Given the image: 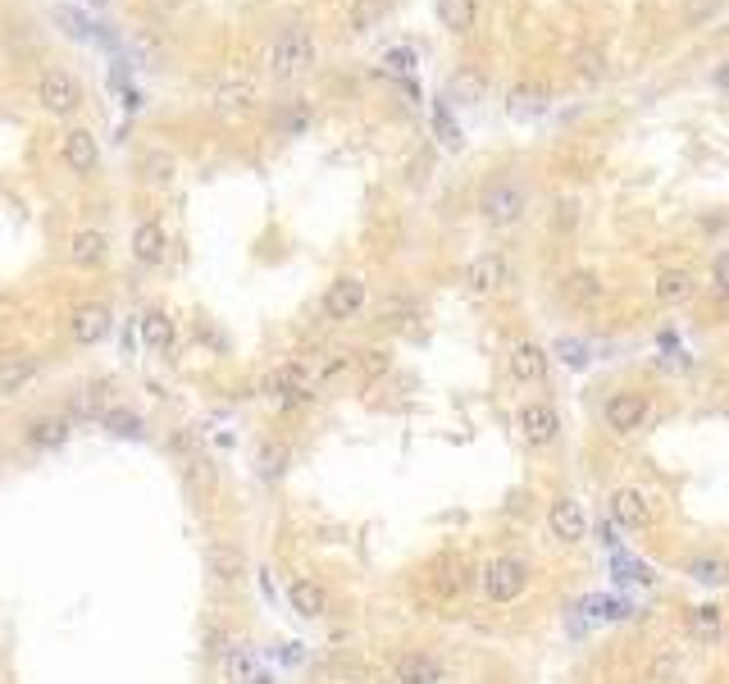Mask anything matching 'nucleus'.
Segmentation results:
<instances>
[{"label":"nucleus","mask_w":729,"mask_h":684,"mask_svg":"<svg viewBox=\"0 0 729 684\" xmlns=\"http://www.w3.org/2000/svg\"><path fill=\"white\" fill-rule=\"evenodd\" d=\"M315 64V32L306 23H288V28L274 32V42L265 51V69L278 83H297L301 73H310Z\"/></svg>","instance_id":"obj_1"},{"label":"nucleus","mask_w":729,"mask_h":684,"mask_svg":"<svg viewBox=\"0 0 729 684\" xmlns=\"http://www.w3.org/2000/svg\"><path fill=\"white\" fill-rule=\"evenodd\" d=\"M529 580H534V566H529L520 552H502V557H493L479 570L483 593H488V602H497V607L520 602L524 593H529Z\"/></svg>","instance_id":"obj_2"},{"label":"nucleus","mask_w":729,"mask_h":684,"mask_svg":"<svg viewBox=\"0 0 729 684\" xmlns=\"http://www.w3.org/2000/svg\"><path fill=\"white\" fill-rule=\"evenodd\" d=\"M524 210H529V192H524V183H515V178H493V183L479 192L483 224L511 228V224H520L524 219Z\"/></svg>","instance_id":"obj_3"},{"label":"nucleus","mask_w":729,"mask_h":684,"mask_svg":"<svg viewBox=\"0 0 729 684\" xmlns=\"http://www.w3.org/2000/svg\"><path fill=\"white\" fill-rule=\"evenodd\" d=\"M647 415H652V402L634 388H616V393H606L602 402V429L616 438H629L647 425Z\"/></svg>","instance_id":"obj_4"},{"label":"nucleus","mask_w":729,"mask_h":684,"mask_svg":"<svg viewBox=\"0 0 729 684\" xmlns=\"http://www.w3.org/2000/svg\"><path fill=\"white\" fill-rule=\"evenodd\" d=\"M37 105H42L46 114L69 119V114L83 105V83H78V73L64 69V64H51V69L37 78Z\"/></svg>","instance_id":"obj_5"},{"label":"nucleus","mask_w":729,"mask_h":684,"mask_svg":"<svg viewBox=\"0 0 729 684\" xmlns=\"http://www.w3.org/2000/svg\"><path fill=\"white\" fill-rule=\"evenodd\" d=\"M515 429H520V438L534 452H547V447L561 438V411H556L552 402H524L520 411H515Z\"/></svg>","instance_id":"obj_6"},{"label":"nucleus","mask_w":729,"mask_h":684,"mask_svg":"<svg viewBox=\"0 0 729 684\" xmlns=\"http://www.w3.org/2000/svg\"><path fill=\"white\" fill-rule=\"evenodd\" d=\"M547 534H552L561 548H579V543L588 539V511L575 493L552 498V507H547Z\"/></svg>","instance_id":"obj_7"},{"label":"nucleus","mask_w":729,"mask_h":684,"mask_svg":"<svg viewBox=\"0 0 729 684\" xmlns=\"http://www.w3.org/2000/svg\"><path fill=\"white\" fill-rule=\"evenodd\" d=\"M547 370H552V356H547L543 342H534V338L511 342V352H506V374H511L520 388H538L547 379Z\"/></svg>","instance_id":"obj_8"},{"label":"nucleus","mask_w":729,"mask_h":684,"mask_svg":"<svg viewBox=\"0 0 729 684\" xmlns=\"http://www.w3.org/2000/svg\"><path fill=\"white\" fill-rule=\"evenodd\" d=\"M606 511H611V520H616L620 529H629V534L652 529V502H647V493L634 484L611 488V493H606Z\"/></svg>","instance_id":"obj_9"},{"label":"nucleus","mask_w":729,"mask_h":684,"mask_svg":"<svg viewBox=\"0 0 729 684\" xmlns=\"http://www.w3.org/2000/svg\"><path fill=\"white\" fill-rule=\"evenodd\" d=\"M365 279L360 274H338V279L329 283V292H324V320L329 324H347L356 320L360 311H365Z\"/></svg>","instance_id":"obj_10"},{"label":"nucleus","mask_w":729,"mask_h":684,"mask_svg":"<svg viewBox=\"0 0 729 684\" xmlns=\"http://www.w3.org/2000/svg\"><path fill=\"white\" fill-rule=\"evenodd\" d=\"M506 283H511V265H506V256H497V251H483V256H474L470 265H465V288H470L474 297H497Z\"/></svg>","instance_id":"obj_11"},{"label":"nucleus","mask_w":729,"mask_h":684,"mask_svg":"<svg viewBox=\"0 0 729 684\" xmlns=\"http://www.w3.org/2000/svg\"><path fill=\"white\" fill-rule=\"evenodd\" d=\"M110 329H114V311L105 301H83V306L69 315V333L78 347H96L101 338H110Z\"/></svg>","instance_id":"obj_12"},{"label":"nucleus","mask_w":729,"mask_h":684,"mask_svg":"<svg viewBox=\"0 0 729 684\" xmlns=\"http://www.w3.org/2000/svg\"><path fill=\"white\" fill-rule=\"evenodd\" d=\"M60 156H64V165H69V174H78V178L96 174V165H101V146H96V133H87V128H73V133H64Z\"/></svg>","instance_id":"obj_13"},{"label":"nucleus","mask_w":729,"mask_h":684,"mask_svg":"<svg viewBox=\"0 0 729 684\" xmlns=\"http://www.w3.org/2000/svg\"><path fill=\"white\" fill-rule=\"evenodd\" d=\"M265 393L274 397V402H283V406H297V402H306L310 397V370L301 361H288L283 370H274L269 374V384H265Z\"/></svg>","instance_id":"obj_14"},{"label":"nucleus","mask_w":729,"mask_h":684,"mask_svg":"<svg viewBox=\"0 0 729 684\" xmlns=\"http://www.w3.org/2000/svg\"><path fill=\"white\" fill-rule=\"evenodd\" d=\"M69 415H37V420H28V429H23V447L28 452H55V447L69 443Z\"/></svg>","instance_id":"obj_15"},{"label":"nucleus","mask_w":729,"mask_h":684,"mask_svg":"<svg viewBox=\"0 0 729 684\" xmlns=\"http://www.w3.org/2000/svg\"><path fill=\"white\" fill-rule=\"evenodd\" d=\"M169 256V233L160 219H142V224L133 228V260L137 265H146V270H155V265H165Z\"/></svg>","instance_id":"obj_16"},{"label":"nucleus","mask_w":729,"mask_h":684,"mask_svg":"<svg viewBox=\"0 0 729 684\" xmlns=\"http://www.w3.org/2000/svg\"><path fill=\"white\" fill-rule=\"evenodd\" d=\"M37 370H42V361L32 352H5L0 356V397H19L37 379Z\"/></svg>","instance_id":"obj_17"},{"label":"nucleus","mask_w":729,"mask_h":684,"mask_svg":"<svg viewBox=\"0 0 729 684\" xmlns=\"http://www.w3.org/2000/svg\"><path fill=\"white\" fill-rule=\"evenodd\" d=\"M206 570L219 584H237L242 575H247V552L237 548V543H228V539H215L206 548Z\"/></svg>","instance_id":"obj_18"},{"label":"nucleus","mask_w":729,"mask_h":684,"mask_svg":"<svg viewBox=\"0 0 729 684\" xmlns=\"http://www.w3.org/2000/svg\"><path fill=\"white\" fill-rule=\"evenodd\" d=\"M105 260H110V233H101V228H83V233H73L69 265H78V270H101Z\"/></svg>","instance_id":"obj_19"},{"label":"nucleus","mask_w":729,"mask_h":684,"mask_svg":"<svg viewBox=\"0 0 729 684\" xmlns=\"http://www.w3.org/2000/svg\"><path fill=\"white\" fill-rule=\"evenodd\" d=\"M652 297L657 306H684V301L698 297V274L693 270H661L652 283Z\"/></svg>","instance_id":"obj_20"},{"label":"nucleus","mask_w":729,"mask_h":684,"mask_svg":"<svg viewBox=\"0 0 729 684\" xmlns=\"http://www.w3.org/2000/svg\"><path fill=\"white\" fill-rule=\"evenodd\" d=\"M470 584H474V566L465 557H442L433 566V593L438 598H461Z\"/></svg>","instance_id":"obj_21"},{"label":"nucleus","mask_w":729,"mask_h":684,"mask_svg":"<svg viewBox=\"0 0 729 684\" xmlns=\"http://www.w3.org/2000/svg\"><path fill=\"white\" fill-rule=\"evenodd\" d=\"M442 662L433 653H401L392 662V684H438Z\"/></svg>","instance_id":"obj_22"},{"label":"nucleus","mask_w":729,"mask_h":684,"mask_svg":"<svg viewBox=\"0 0 729 684\" xmlns=\"http://www.w3.org/2000/svg\"><path fill=\"white\" fill-rule=\"evenodd\" d=\"M679 570H684L693 584H707V589H725L729 584V561L720 557V552H693V557L679 561Z\"/></svg>","instance_id":"obj_23"},{"label":"nucleus","mask_w":729,"mask_h":684,"mask_svg":"<svg viewBox=\"0 0 729 684\" xmlns=\"http://www.w3.org/2000/svg\"><path fill=\"white\" fill-rule=\"evenodd\" d=\"M288 602H292V612L306 616V621L329 616V593H324V584H315V580H292Z\"/></svg>","instance_id":"obj_24"},{"label":"nucleus","mask_w":729,"mask_h":684,"mask_svg":"<svg viewBox=\"0 0 729 684\" xmlns=\"http://www.w3.org/2000/svg\"><path fill=\"white\" fill-rule=\"evenodd\" d=\"M597 297H602V279H597L593 270H570L561 279V301H565V306L584 311V306H593Z\"/></svg>","instance_id":"obj_25"},{"label":"nucleus","mask_w":729,"mask_h":684,"mask_svg":"<svg viewBox=\"0 0 729 684\" xmlns=\"http://www.w3.org/2000/svg\"><path fill=\"white\" fill-rule=\"evenodd\" d=\"M142 342L155 356H169L174 352V342H178V324L169 320L165 311H146L142 315Z\"/></svg>","instance_id":"obj_26"},{"label":"nucleus","mask_w":729,"mask_h":684,"mask_svg":"<svg viewBox=\"0 0 729 684\" xmlns=\"http://www.w3.org/2000/svg\"><path fill=\"white\" fill-rule=\"evenodd\" d=\"M174 174H178V160L169 156L165 146H151L142 156V183L146 187H169L174 183Z\"/></svg>","instance_id":"obj_27"},{"label":"nucleus","mask_w":729,"mask_h":684,"mask_svg":"<svg viewBox=\"0 0 729 684\" xmlns=\"http://www.w3.org/2000/svg\"><path fill=\"white\" fill-rule=\"evenodd\" d=\"M688 634H693V643H702V648H716L720 643V607H711V602L693 607V612H688Z\"/></svg>","instance_id":"obj_28"},{"label":"nucleus","mask_w":729,"mask_h":684,"mask_svg":"<svg viewBox=\"0 0 729 684\" xmlns=\"http://www.w3.org/2000/svg\"><path fill=\"white\" fill-rule=\"evenodd\" d=\"M101 429L114 438H142L146 425H142V415L128 411V406H105L101 411Z\"/></svg>","instance_id":"obj_29"},{"label":"nucleus","mask_w":729,"mask_h":684,"mask_svg":"<svg viewBox=\"0 0 729 684\" xmlns=\"http://www.w3.org/2000/svg\"><path fill=\"white\" fill-rule=\"evenodd\" d=\"M506 110L511 114H538V110H547V87H538V83H515L511 92H506Z\"/></svg>","instance_id":"obj_30"},{"label":"nucleus","mask_w":729,"mask_h":684,"mask_svg":"<svg viewBox=\"0 0 729 684\" xmlns=\"http://www.w3.org/2000/svg\"><path fill=\"white\" fill-rule=\"evenodd\" d=\"M438 23L447 32H470L474 28V0H438Z\"/></svg>","instance_id":"obj_31"},{"label":"nucleus","mask_w":729,"mask_h":684,"mask_svg":"<svg viewBox=\"0 0 729 684\" xmlns=\"http://www.w3.org/2000/svg\"><path fill=\"white\" fill-rule=\"evenodd\" d=\"M73 411L87 415V420H96V415L105 411V406H101V384H83V388H78V393H73Z\"/></svg>","instance_id":"obj_32"},{"label":"nucleus","mask_w":729,"mask_h":684,"mask_svg":"<svg viewBox=\"0 0 729 684\" xmlns=\"http://www.w3.org/2000/svg\"><path fill=\"white\" fill-rule=\"evenodd\" d=\"M283 466H288V447H274V443L260 447V479H278Z\"/></svg>","instance_id":"obj_33"},{"label":"nucleus","mask_w":729,"mask_h":684,"mask_svg":"<svg viewBox=\"0 0 729 684\" xmlns=\"http://www.w3.org/2000/svg\"><path fill=\"white\" fill-rule=\"evenodd\" d=\"M711 292H716V297H729V251H720V256L711 260Z\"/></svg>","instance_id":"obj_34"},{"label":"nucleus","mask_w":729,"mask_h":684,"mask_svg":"<svg viewBox=\"0 0 729 684\" xmlns=\"http://www.w3.org/2000/svg\"><path fill=\"white\" fill-rule=\"evenodd\" d=\"M388 365H392V352H383V347H370V352H360V370L370 374V379H374V374H383Z\"/></svg>","instance_id":"obj_35"},{"label":"nucleus","mask_w":729,"mask_h":684,"mask_svg":"<svg viewBox=\"0 0 729 684\" xmlns=\"http://www.w3.org/2000/svg\"><path fill=\"white\" fill-rule=\"evenodd\" d=\"M452 92L465 96V101H479V96H483V78H479V73H456Z\"/></svg>","instance_id":"obj_36"},{"label":"nucleus","mask_w":729,"mask_h":684,"mask_svg":"<svg viewBox=\"0 0 729 684\" xmlns=\"http://www.w3.org/2000/svg\"><path fill=\"white\" fill-rule=\"evenodd\" d=\"M556 352H561L570 365H588V347H579L575 338H561V342H556Z\"/></svg>","instance_id":"obj_37"},{"label":"nucleus","mask_w":729,"mask_h":684,"mask_svg":"<svg viewBox=\"0 0 729 684\" xmlns=\"http://www.w3.org/2000/svg\"><path fill=\"white\" fill-rule=\"evenodd\" d=\"M228 675H233V680H247L251 675V657L242 653V648H233V657H228Z\"/></svg>","instance_id":"obj_38"},{"label":"nucleus","mask_w":729,"mask_h":684,"mask_svg":"<svg viewBox=\"0 0 729 684\" xmlns=\"http://www.w3.org/2000/svg\"><path fill=\"white\" fill-rule=\"evenodd\" d=\"M411 60H415V51H406V46H401V51H388L392 69H411Z\"/></svg>","instance_id":"obj_39"},{"label":"nucleus","mask_w":729,"mask_h":684,"mask_svg":"<svg viewBox=\"0 0 729 684\" xmlns=\"http://www.w3.org/2000/svg\"><path fill=\"white\" fill-rule=\"evenodd\" d=\"M379 14V5H360V14H356V32H370V19Z\"/></svg>","instance_id":"obj_40"},{"label":"nucleus","mask_w":729,"mask_h":684,"mask_svg":"<svg viewBox=\"0 0 729 684\" xmlns=\"http://www.w3.org/2000/svg\"><path fill=\"white\" fill-rule=\"evenodd\" d=\"M96 5H105V0H96Z\"/></svg>","instance_id":"obj_41"},{"label":"nucleus","mask_w":729,"mask_h":684,"mask_svg":"<svg viewBox=\"0 0 729 684\" xmlns=\"http://www.w3.org/2000/svg\"><path fill=\"white\" fill-rule=\"evenodd\" d=\"M725 356H729V352H725Z\"/></svg>","instance_id":"obj_42"}]
</instances>
